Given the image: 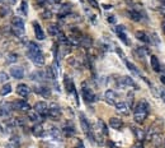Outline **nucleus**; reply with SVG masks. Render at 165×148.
Masks as SVG:
<instances>
[{
  "mask_svg": "<svg viewBox=\"0 0 165 148\" xmlns=\"http://www.w3.org/2000/svg\"><path fill=\"white\" fill-rule=\"evenodd\" d=\"M149 110H150L149 103L146 101H140L135 107V115H133L135 122L137 124H142L149 115Z\"/></svg>",
  "mask_w": 165,
  "mask_h": 148,
  "instance_id": "nucleus-1",
  "label": "nucleus"
},
{
  "mask_svg": "<svg viewBox=\"0 0 165 148\" xmlns=\"http://www.w3.org/2000/svg\"><path fill=\"white\" fill-rule=\"evenodd\" d=\"M80 125L82 128V131L85 133V136L89 138V141L94 142V133H93V129H91V125L90 123L88 122V119L84 116V114H80Z\"/></svg>",
  "mask_w": 165,
  "mask_h": 148,
  "instance_id": "nucleus-2",
  "label": "nucleus"
},
{
  "mask_svg": "<svg viewBox=\"0 0 165 148\" xmlns=\"http://www.w3.org/2000/svg\"><path fill=\"white\" fill-rule=\"evenodd\" d=\"M34 111H36L38 115L46 117V116H48V106H47V103L43 102V101H38V102H36V105H34Z\"/></svg>",
  "mask_w": 165,
  "mask_h": 148,
  "instance_id": "nucleus-3",
  "label": "nucleus"
},
{
  "mask_svg": "<svg viewBox=\"0 0 165 148\" xmlns=\"http://www.w3.org/2000/svg\"><path fill=\"white\" fill-rule=\"evenodd\" d=\"M81 92H82V97H84L85 102H94L95 100V95L93 93V91L85 84V83H82V87H81Z\"/></svg>",
  "mask_w": 165,
  "mask_h": 148,
  "instance_id": "nucleus-4",
  "label": "nucleus"
},
{
  "mask_svg": "<svg viewBox=\"0 0 165 148\" xmlns=\"http://www.w3.org/2000/svg\"><path fill=\"white\" fill-rule=\"evenodd\" d=\"M29 54V58L31 60L37 64V65H43L45 64V56H43V54L42 51H38V52H28Z\"/></svg>",
  "mask_w": 165,
  "mask_h": 148,
  "instance_id": "nucleus-5",
  "label": "nucleus"
},
{
  "mask_svg": "<svg viewBox=\"0 0 165 148\" xmlns=\"http://www.w3.org/2000/svg\"><path fill=\"white\" fill-rule=\"evenodd\" d=\"M118 83H119L121 88H125V87H133L135 89L139 88V87H137V84L133 82V80H132L130 77H122V78L118 80Z\"/></svg>",
  "mask_w": 165,
  "mask_h": 148,
  "instance_id": "nucleus-6",
  "label": "nucleus"
},
{
  "mask_svg": "<svg viewBox=\"0 0 165 148\" xmlns=\"http://www.w3.org/2000/svg\"><path fill=\"white\" fill-rule=\"evenodd\" d=\"M13 105H14L16 109L22 110V111H29V109H31V105L25 100H16Z\"/></svg>",
  "mask_w": 165,
  "mask_h": 148,
  "instance_id": "nucleus-7",
  "label": "nucleus"
},
{
  "mask_svg": "<svg viewBox=\"0 0 165 148\" xmlns=\"http://www.w3.org/2000/svg\"><path fill=\"white\" fill-rule=\"evenodd\" d=\"M17 93L20 96V97H28L29 96V93H31V88L27 86V84H18L17 86Z\"/></svg>",
  "mask_w": 165,
  "mask_h": 148,
  "instance_id": "nucleus-8",
  "label": "nucleus"
},
{
  "mask_svg": "<svg viewBox=\"0 0 165 148\" xmlns=\"http://www.w3.org/2000/svg\"><path fill=\"white\" fill-rule=\"evenodd\" d=\"M48 117L53 119V120H57L61 117V110L59 106H52L48 107Z\"/></svg>",
  "mask_w": 165,
  "mask_h": 148,
  "instance_id": "nucleus-9",
  "label": "nucleus"
},
{
  "mask_svg": "<svg viewBox=\"0 0 165 148\" xmlns=\"http://www.w3.org/2000/svg\"><path fill=\"white\" fill-rule=\"evenodd\" d=\"M10 75L16 79H22V78H24V70L20 66H13L10 69Z\"/></svg>",
  "mask_w": 165,
  "mask_h": 148,
  "instance_id": "nucleus-10",
  "label": "nucleus"
},
{
  "mask_svg": "<svg viewBox=\"0 0 165 148\" xmlns=\"http://www.w3.org/2000/svg\"><path fill=\"white\" fill-rule=\"evenodd\" d=\"M116 92L114 91H112V89H108V91H105V93H104V98H105V101L109 103V105H116Z\"/></svg>",
  "mask_w": 165,
  "mask_h": 148,
  "instance_id": "nucleus-11",
  "label": "nucleus"
},
{
  "mask_svg": "<svg viewBox=\"0 0 165 148\" xmlns=\"http://www.w3.org/2000/svg\"><path fill=\"white\" fill-rule=\"evenodd\" d=\"M33 30H34V35H36V37L38 38V40H45L46 38V35H45V32H43V30L41 28V26L37 23V22H34L33 23Z\"/></svg>",
  "mask_w": 165,
  "mask_h": 148,
  "instance_id": "nucleus-12",
  "label": "nucleus"
},
{
  "mask_svg": "<svg viewBox=\"0 0 165 148\" xmlns=\"http://www.w3.org/2000/svg\"><path fill=\"white\" fill-rule=\"evenodd\" d=\"M109 127L116 130H121L123 128V122L118 117H111V120H109Z\"/></svg>",
  "mask_w": 165,
  "mask_h": 148,
  "instance_id": "nucleus-13",
  "label": "nucleus"
},
{
  "mask_svg": "<svg viewBox=\"0 0 165 148\" xmlns=\"http://www.w3.org/2000/svg\"><path fill=\"white\" fill-rule=\"evenodd\" d=\"M150 64H151V68H153L154 72H160L161 70V64L159 61V59L155 56V55H151L150 56Z\"/></svg>",
  "mask_w": 165,
  "mask_h": 148,
  "instance_id": "nucleus-14",
  "label": "nucleus"
},
{
  "mask_svg": "<svg viewBox=\"0 0 165 148\" xmlns=\"http://www.w3.org/2000/svg\"><path fill=\"white\" fill-rule=\"evenodd\" d=\"M116 31H117V35H118L119 40H122V41L125 42L126 45H128V44H130V41H128V38H127L126 33H125V27H122V26H117V27H116Z\"/></svg>",
  "mask_w": 165,
  "mask_h": 148,
  "instance_id": "nucleus-15",
  "label": "nucleus"
},
{
  "mask_svg": "<svg viewBox=\"0 0 165 148\" xmlns=\"http://www.w3.org/2000/svg\"><path fill=\"white\" fill-rule=\"evenodd\" d=\"M11 24H13V28H18V30L24 31V22H23L22 18L14 17V18L11 19Z\"/></svg>",
  "mask_w": 165,
  "mask_h": 148,
  "instance_id": "nucleus-16",
  "label": "nucleus"
},
{
  "mask_svg": "<svg viewBox=\"0 0 165 148\" xmlns=\"http://www.w3.org/2000/svg\"><path fill=\"white\" fill-rule=\"evenodd\" d=\"M32 133H33V136H36V137H43V134H45L43 127L41 125V124H36L32 128Z\"/></svg>",
  "mask_w": 165,
  "mask_h": 148,
  "instance_id": "nucleus-17",
  "label": "nucleus"
},
{
  "mask_svg": "<svg viewBox=\"0 0 165 148\" xmlns=\"http://www.w3.org/2000/svg\"><path fill=\"white\" fill-rule=\"evenodd\" d=\"M34 92H37L38 95H42L43 97H50L51 96V91L48 87H37L34 88Z\"/></svg>",
  "mask_w": 165,
  "mask_h": 148,
  "instance_id": "nucleus-18",
  "label": "nucleus"
},
{
  "mask_svg": "<svg viewBox=\"0 0 165 148\" xmlns=\"http://www.w3.org/2000/svg\"><path fill=\"white\" fill-rule=\"evenodd\" d=\"M136 38L140 40V41L144 42V44H149V42H150L149 36H147L146 32H144V31H137V32H136Z\"/></svg>",
  "mask_w": 165,
  "mask_h": 148,
  "instance_id": "nucleus-19",
  "label": "nucleus"
},
{
  "mask_svg": "<svg viewBox=\"0 0 165 148\" xmlns=\"http://www.w3.org/2000/svg\"><path fill=\"white\" fill-rule=\"evenodd\" d=\"M127 16H128L130 19H132V21H135V22L141 21V14H140V13L137 12V10H135V9L128 10V12H127Z\"/></svg>",
  "mask_w": 165,
  "mask_h": 148,
  "instance_id": "nucleus-20",
  "label": "nucleus"
},
{
  "mask_svg": "<svg viewBox=\"0 0 165 148\" xmlns=\"http://www.w3.org/2000/svg\"><path fill=\"white\" fill-rule=\"evenodd\" d=\"M71 13V4H64L59 12V17H65Z\"/></svg>",
  "mask_w": 165,
  "mask_h": 148,
  "instance_id": "nucleus-21",
  "label": "nucleus"
},
{
  "mask_svg": "<svg viewBox=\"0 0 165 148\" xmlns=\"http://www.w3.org/2000/svg\"><path fill=\"white\" fill-rule=\"evenodd\" d=\"M116 109L122 114H128V105L125 102H116Z\"/></svg>",
  "mask_w": 165,
  "mask_h": 148,
  "instance_id": "nucleus-22",
  "label": "nucleus"
},
{
  "mask_svg": "<svg viewBox=\"0 0 165 148\" xmlns=\"http://www.w3.org/2000/svg\"><path fill=\"white\" fill-rule=\"evenodd\" d=\"M61 31H60V28H59V26L57 24H50L48 26V33L51 35V36H59V33H60Z\"/></svg>",
  "mask_w": 165,
  "mask_h": 148,
  "instance_id": "nucleus-23",
  "label": "nucleus"
},
{
  "mask_svg": "<svg viewBox=\"0 0 165 148\" xmlns=\"http://www.w3.org/2000/svg\"><path fill=\"white\" fill-rule=\"evenodd\" d=\"M28 117H29L31 122H34V123H39L41 122V115H38L36 111H31L28 114Z\"/></svg>",
  "mask_w": 165,
  "mask_h": 148,
  "instance_id": "nucleus-24",
  "label": "nucleus"
},
{
  "mask_svg": "<svg viewBox=\"0 0 165 148\" xmlns=\"http://www.w3.org/2000/svg\"><path fill=\"white\" fill-rule=\"evenodd\" d=\"M64 133L66 134V136H74V134H75V128H74L73 125L66 124V125L64 127Z\"/></svg>",
  "mask_w": 165,
  "mask_h": 148,
  "instance_id": "nucleus-25",
  "label": "nucleus"
},
{
  "mask_svg": "<svg viewBox=\"0 0 165 148\" xmlns=\"http://www.w3.org/2000/svg\"><path fill=\"white\" fill-rule=\"evenodd\" d=\"M38 51H41V49L36 42L33 41L28 42V52H38Z\"/></svg>",
  "mask_w": 165,
  "mask_h": 148,
  "instance_id": "nucleus-26",
  "label": "nucleus"
},
{
  "mask_svg": "<svg viewBox=\"0 0 165 148\" xmlns=\"http://www.w3.org/2000/svg\"><path fill=\"white\" fill-rule=\"evenodd\" d=\"M10 92H11V86L8 83V84H4L2 87V89H0V95H2V96H7V95H9Z\"/></svg>",
  "mask_w": 165,
  "mask_h": 148,
  "instance_id": "nucleus-27",
  "label": "nucleus"
},
{
  "mask_svg": "<svg viewBox=\"0 0 165 148\" xmlns=\"http://www.w3.org/2000/svg\"><path fill=\"white\" fill-rule=\"evenodd\" d=\"M126 65H127V68L133 73V74H136V75H140V77H142L141 75V73L139 72V70H137V68H136V66L132 64V63H130V61H126Z\"/></svg>",
  "mask_w": 165,
  "mask_h": 148,
  "instance_id": "nucleus-28",
  "label": "nucleus"
},
{
  "mask_svg": "<svg viewBox=\"0 0 165 148\" xmlns=\"http://www.w3.org/2000/svg\"><path fill=\"white\" fill-rule=\"evenodd\" d=\"M80 44L84 46V47H90L91 44H93V41H91V38H89V37H82L80 40Z\"/></svg>",
  "mask_w": 165,
  "mask_h": 148,
  "instance_id": "nucleus-29",
  "label": "nucleus"
},
{
  "mask_svg": "<svg viewBox=\"0 0 165 148\" xmlns=\"http://www.w3.org/2000/svg\"><path fill=\"white\" fill-rule=\"evenodd\" d=\"M46 73H47V77L50 79H55V78H56V72L53 70L52 66H47V68H46Z\"/></svg>",
  "mask_w": 165,
  "mask_h": 148,
  "instance_id": "nucleus-30",
  "label": "nucleus"
},
{
  "mask_svg": "<svg viewBox=\"0 0 165 148\" xmlns=\"http://www.w3.org/2000/svg\"><path fill=\"white\" fill-rule=\"evenodd\" d=\"M20 10H22V13L24 16H27V13H28V3H27V0H22Z\"/></svg>",
  "mask_w": 165,
  "mask_h": 148,
  "instance_id": "nucleus-31",
  "label": "nucleus"
},
{
  "mask_svg": "<svg viewBox=\"0 0 165 148\" xmlns=\"http://www.w3.org/2000/svg\"><path fill=\"white\" fill-rule=\"evenodd\" d=\"M132 130H133V133L136 134V137L139 138V139H142V138H144V131H142V130L137 129V128H132Z\"/></svg>",
  "mask_w": 165,
  "mask_h": 148,
  "instance_id": "nucleus-32",
  "label": "nucleus"
},
{
  "mask_svg": "<svg viewBox=\"0 0 165 148\" xmlns=\"http://www.w3.org/2000/svg\"><path fill=\"white\" fill-rule=\"evenodd\" d=\"M99 125H100V129H102V131H103V134H105V136H107V134H108V128H107V125H105V123L103 122V120H99Z\"/></svg>",
  "mask_w": 165,
  "mask_h": 148,
  "instance_id": "nucleus-33",
  "label": "nucleus"
},
{
  "mask_svg": "<svg viewBox=\"0 0 165 148\" xmlns=\"http://www.w3.org/2000/svg\"><path fill=\"white\" fill-rule=\"evenodd\" d=\"M17 60H18V55H17V54H10V55L8 56V61L9 63H14Z\"/></svg>",
  "mask_w": 165,
  "mask_h": 148,
  "instance_id": "nucleus-34",
  "label": "nucleus"
},
{
  "mask_svg": "<svg viewBox=\"0 0 165 148\" xmlns=\"http://www.w3.org/2000/svg\"><path fill=\"white\" fill-rule=\"evenodd\" d=\"M13 31H14V33H16V36H17V37L23 38V36H24V31L18 30V28H13Z\"/></svg>",
  "mask_w": 165,
  "mask_h": 148,
  "instance_id": "nucleus-35",
  "label": "nucleus"
},
{
  "mask_svg": "<svg viewBox=\"0 0 165 148\" xmlns=\"http://www.w3.org/2000/svg\"><path fill=\"white\" fill-rule=\"evenodd\" d=\"M9 13V8L8 7H2L0 8V16L2 17H5V14H8Z\"/></svg>",
  "mask_w": 165,
  "mask_h": 148,
  "instance_id": "nucleus-36",
  "label": "nucleus"
},
{
  "mask_svg": "<svg viewBox=\"0 0 165 148\" xmlns=\"http://www.w3.org/2000/svg\"><path fill=\"white\" fill-rule=\"evenodd\" d=\"M8 74L5 72H0V82H5V80H8Z\"/></svg>",
  "mask_w": 165,
  "mask_h": 148,
  "instance_id": "nucleus-37",
  "label": "nucleus"
},
{
  "mask_svg": "<svg viewBox=\"0 0 165 148\" xmlns=\"http://www.w3.org/2000/svg\"><path fill=\"white\" fill-rule=\"evenodd\" d=\"M11 143L16 146V148H19V139H18V137H13Z\"/></svg>",
  "mask_w": 165,
  "mask_h": 148,
  "instance_id": "nucleus-38",
  "label": "nucleus"
},
{
  "mask_svg": "<svg viewBox=\"0 0 165 148\" xmlns=\"http://www.w3.org/2000/svg\"><path fill=\"white\" fill-rule=\"evenodd\" d=\"M16 124L18 125H24V120L22 117H16Z\"/></svg>",
  "mask_w": 165,
  "mask_h": 148,
  "instance_id": "nucleus-39",
  "label": "nucleus"
},
{
  "mask_svg": "<svg viewBox=\"0 0 165 148\" xmlns=\"http://www.w3.org/2000/svg\"><path fill=\"white\" fill-rule=\"evenodd\" d=\"M88 2L90 3V5L93 8H98V2H97V0H88Z\"/></svg>",
  "mask_w": 165,
  "mask_h": 148,
  "instance_id": "nucleus-40",
  "label": "nucleus"
},
{
  "mask_svg": "<svg viewBox=\"0 0 165 148\" xmlns=\"http://www.w3.org/2000/svg\"><path fill=\"white\" fill-rule=\"evenodd\" d=\"M43 18H45V19L51 18V12H50V10H46V12L43 13Z\"/></svg>",
  "mask_w": 165,
  "mask_h": 148,
  "instance_id": "nucleus-41",
  "label": "nucleus"
},
{
  "mask_svg": "<svg viewBox=\"0 0 165 148\" xmlns=\"http://www.w3.org/2000/svg\"><path fill=\"white\" fill-rule=\"evenodd\" d=\"M160 97H161V100L165 102V89H161V91H160Z\"/></svg>",
  "mask_w": 165,
  "mask_h": 148,
  "instance_id": "nucleus-42",
  "label": "nucleus"
},
{
  "mask_svg": "<svg viewBox=\"0 0 165 148\" xmlns=\"http://www.w3.org/2000/svg\"><path fill=\"white\" fill-rule=\"evenodd\" d=\"M75 148H85L84 147V144H82V142L81 141H78V144H76V147Z\"/></svg>",
  "mask_w": 165,
  "mask_h": 148,
  "instance_id": "nucleus-43",
  "label": "nucleus"
},
{
  "mask_svg": "<svg viewBox=\"0 0 165 148\" xmlns=\"http://www.w3.org/2000/svg\"><path fill=\"white\" fill-rule=\"evenodd\" d=\"M160 82H161L163 84H165V74H161V77H160Z\"/></svg>",
  "mask_w": 165,
  "mask_h": 148,
  "instance_id": "nucleus-44",
  "label": "nucleus"
},
{
  "mask_svg": "<svg viewBox=\"0 0 165 148\" xmlns=\"http://www.w3.org/2000/svg\"><path fill=\"white\" fill-rule=\"evenodd\" d=\"M51 3H53V4H60L61 3V0H50Z\"/></svg>",
  "mask_w": 165,
  "mask_h": 148,
  "instance_id": "nucleus-45",
  "label": "nucleus"
},
{
  "mask_svg": "<svg viewBox=\"0 0 165 148\" xmlns=\"http://www.w3.org/2000/svg\"><path fill=\"white\" fill-rule=\"evenodd\" d=\"M37 2H38V4H39V5H43V4L46 3V0H37Z\"/></svg>",
  "mask_w": 165,
  "mask_h": 148,
  "instance_id": "nucleus-46",
  "label": "nucleus"
},
{
  "mask_svg": "<svg viewBox=\"0 0 165 148\" xmlns=\"http://www.w3.org/2000/svg\"><path fill=\"white\" fill-rule=\"evenodd\" d=\"M158 2L161 4V7H165V0H158Z\"/></svg>",
  "mask_w": 165,
  "mask_h": 148,
  "instance_id": "nucleus-47",
  "label": "nucleus"
},
{
  "mask_svg": "<svg viewBox=\"0 0 165 148\" xmlns=\"http://www.w3.org/2000/svg\"><path fill=\"white\" fill-rule=\"evenodd\" d=\"M108 21H109V22H112V23H113V22H114V18H113V17H109V18H108Z\"/></svg>",
  "mask_w": 165,
  "mask_h": 148,
  "instance_id": "nucleus-48",
  "label": "nucleus"
}]
</instances>
